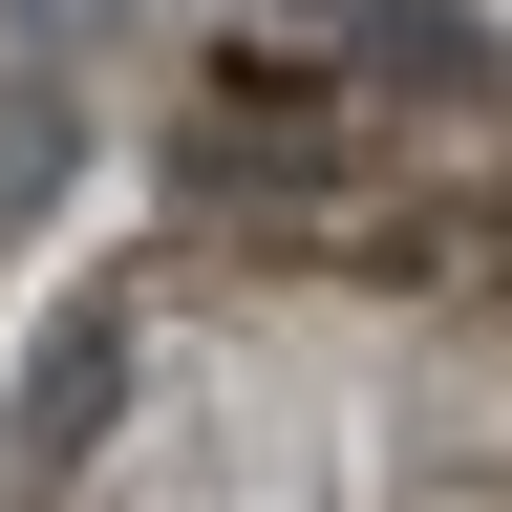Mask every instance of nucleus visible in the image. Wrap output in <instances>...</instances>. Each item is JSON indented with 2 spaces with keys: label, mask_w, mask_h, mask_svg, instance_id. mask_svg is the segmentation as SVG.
Masks as SVG:
<instances>
[{
  "label": "nucleus",
  "mask_w": 512,
  "mask_h": 512,
  "mask_svg": "<svg viewBox=\"0 0 512 512\" xmlns=\"http://www.w3.org/2000/svg\"><path fill=\"white\" fill-rule=\"evenodd\" d=\"M22 512H512V384L427 235H192L43 320Z\"/></svg>",
  "instance_id": "1"
}]
</instances>
